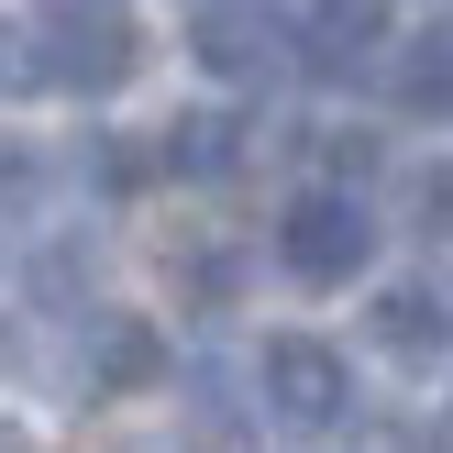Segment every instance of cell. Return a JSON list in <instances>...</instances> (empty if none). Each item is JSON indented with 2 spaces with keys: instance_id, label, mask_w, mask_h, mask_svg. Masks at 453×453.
Returning a JSON list of instances; mask_svg holds the SVG:
<instances>
[{
  "instance_id": "cell-1",
  "label": "cell",
  "mask_w": 453,
  "mask_h": 453,
  "mask_svg": "<svg viewBox=\"0 0 453 453\" xmlns=\"http://www.w3.org/2000/svg\"><path fill=\"white\" fill-rule=\"evenodd\" d=\"M277 255H288V277L343 288V277L376 265V221H365V199H343V188H299L277 211Z\"/></svg>"
},
{
  "instance_id": "cell-2",
  "label": "cell",
  "mask_w": 453,
  "mask_h": 453,
  "mask_svg": "<svg viewBox=\"0 0 453 453\" xmlns=\"http://www.w3.org/2000/svg\"><path fill=\"white\" fill-rule=\"evenodd\" d=\"M265 420H277V432H343L354 420V365L332 343H310V332H277V343H265Z\"/></svg>"
},
{
  "instance_id": "cell-3",
  "label": "cell",
  "mask_w": 453,
  "mask_h": 453,
  "mask_svg": "<svg viewBox=\"0 0 453 453\" xmlns=\"http://www.w3.org/2000/svg\"><path fill=\"white\" fill-rule=\"evenodd\" d=\"M34 44H44V78H56V88H78V100H111V88L144 66V34H133V12H111V0H78V12H56Z\"/></svg>"
},
{
  "instance_id": "cell-4",
  "label": "cell",
  "mask_w": 453,
  "mask_h": 453,
  "mask_svg": "<svg viewBox=\"0 0 453 453\" xmlns=\"http://www.w3.org/2000/svg\"><path fill=\"white\" fill-rule=\"evenodd\" d=\"M188 44H199V66H211V78L255 88V78H277V66H288V44H299V34H288L277 12H255V0H211Z\"/></svg>"
},
{
  "instance_id": "cell-5",
  "label": "cell",
  "mask_w": 453,
  "mask_h": 453,
  "mask_svg": "<svg viewBox=\"0 0 453 453\" xmlns=\"http://www.w3.org/2000/svg\"><path fill=\"white\" fill-rule=\"evenodd\" d=\"M365 332H376V354H398V365H442L453 354V310H442V288H376V310H365Z\"/></svg>"
},
{
  "instance_id": "cell-6",
  "label": "cell",
  "mask_w": 453,
  "mask_h": 453,
  "mask_svg": "<svg viewBox=\"0 0 453 453\" xmlns=\"http://www.w3.org/2000/svg\"><path fill=\"white\" fill-rule=\"evenodd\" d=\"M376 44H388V0H321V12L299 22V56L321 66V78H354V66H376Z\"/></svg>"
},
{
  "instance_id": "cell-7",
  "label": "cell",
  "mask_w": 453,
  "mask_h": 453,
  "mask_svg": "<svg viewBox=\"0 0 453 453\" xmlns=\"http://www.w3.org/2000/svg\"><path fill=\"white\" fill-rule=\"evenodd\" d=\"M166 166H188V177H233V166H243V122H221V111L166 122Z\"/></svg>"
},
{
  "instance_id": "cell-8",
  "label": "cell",
  "mask_w": 453,
  "mask_h": 453,
  "mask_svg": "<svg viewBox=\"0 0 453 453\" xmlns=\"http://www.w3.org/2000/svg\"><path fill=\"white\" fill-rule=\"evenodd\" d=\"M155 365H166V354H155L144 321H100V343H88V376H100V388H144Z\"/></svg>"
},
{
  "instance_id": "cell-9",
  "label": "cell",
  "mask_w": 453,
  "mask_h": 453,
  "mask_svg": "<svg viewBox=\"0 0 453 453\" xmlns=\"http://www.w3.org/2000/svg\"><path fill=\"white\" fill-rule=\"evenodd\" d=\"M188 453H255V420L221 410V388H199L188 398Z\"/></svg>"
},
{
  "instance_id": "cell-10",
  "label": "cell",
  "mask_w": 453,
  "mask_h": 453,
  "mask_svg": "<svg viewBox=\"0 0 453 453\" xmlns=\"http://www.w3.org/2000/svg\"><path fill=\"white\" fill-rule=\"evenodd\" d=\"M410 100L420 111H453V34H420L410 44Z\"/></svg>"
},
{
  "instance_id": "cell-11",
  "label": "cell",
  "mask_w": 453,
  "mask_h": 453,
  "mask_svg": "<svg viewBox=\"0 0 453 453\" xmlns=\"http://www.w3.org/2000/svg\"><path fill=\"white\" fill-rule=\"evenodd\" d=\"M12 88H44V44L0 12V100H12Z\"/></svg>"
},
{
  "instance_id": "cell-12",
  "label": "cell",
  "mask_w": 453,
  "mask_h": 453,
  "mask_svg": "<svg viewBox=\"0 0 453 453\" xmlns=\"http://www.w3.org/2000/svg\"><path fill=\"white\" fill-rule=\"evenodd\" d=\"M410 211H420V233H442V243H453V155L410 177Z\"/></svg>"
},
{
  "instance_id": "cell-13",
  "label": "cell",
  "mask_w": 453,
  "mask_h": 453,
  "mask_svg": "<svg viewBox=\"0 0 453 453\" xmlns=\"http://www.w3.org/2000/svg\"><path fill=\"white\" fill-rule=\"evenodd\" d=\"M0 453H34V432H22V420H0Z\"/></svg>"
},
{
  "instance_id": "cell-14",
  "label": "cell",
  "mask_w": 453,
  "mask_h": 453,
  "mask_svg": "<svg viewBox=\"0 0 453 453\" xmlns=\"http://www.w3.org/2000/svg\"><path fill=\"white\" fill-rule=\"evenodd\" d=\"M388 453H432V442H388Z\"/></svg>"
},
{
  "instance_id": "cell-15",
  "label": "cell",
  "mask_w": 453,
  "mask_h": 453,
  "mask_svg": "<svg viewBox=\"0 0 453 453\" xmlns=\"http://www.w3.org/2000/svg\"><path fill=\"white\" fill-rule=\"evenodd\" d=\"M56 12H78V0H56Z\"/></svg>"
}]
</instances>
